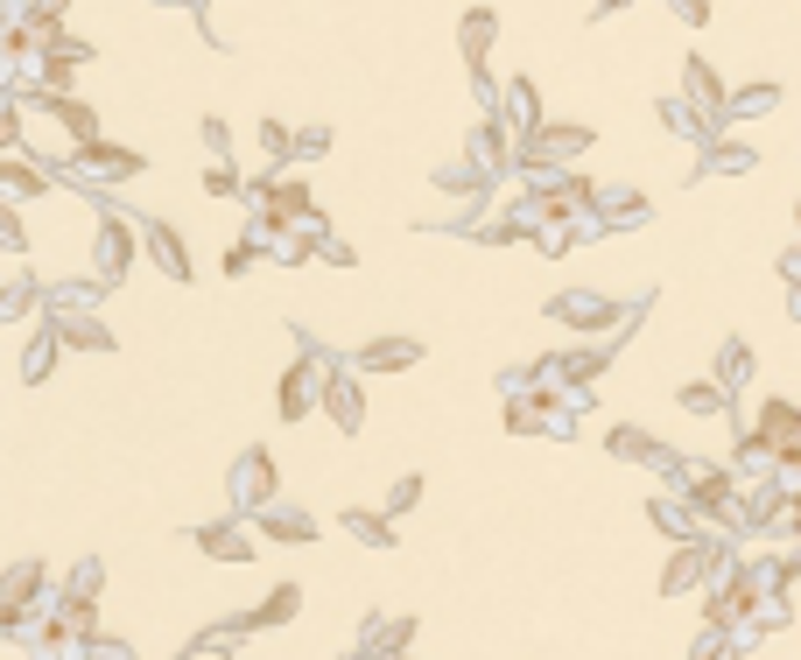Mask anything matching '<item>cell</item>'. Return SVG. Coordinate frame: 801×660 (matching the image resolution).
<instances>
[{
  "label": "cell",
  "mask_w": 801,
  "mask_h": 660,
  "mask_svg": "<svg viewBox=\"0 0 801 660\" xmlns=\"http://www.w3.org/2000/svg\"><path fill=\"white\" fill-rule=\"evenodd\" d=\"M275 492H281V471H275V457L254 443L240 464H232V506H240V513H260V506H275Z\"/></svg>",
  "instance_id": "cell-6"
},
{
  "label": "cell",
  "mask_w": 801,
  "mask_h": 660,
  "mask_svg": "<svg viewBox=\"0 0 801 660\" xmlns=\"http://www.w3.org/2000/svg\"><path fill=\"white\" fill-rule=\"evenodd\" d=\"M675 401H682V415H724V408H732V386H724V380H689Z\"/></svg>",
  "instance_id": "cell-27"
},
{
  "label": "cell",
  "mask_w": 801,
  "mask_h": 660,
  "mask_svg": "<svg viewBox=\"0 0 801 660\" xmlns=\"http://www.w3.org/2000/svg\"><path fill=\"white\" fill-rule=\"evenodd\" d=\"M50 323H56V338H64V352H113V330L99 309H50Z\"/></svg>",
  "instance_id": "cell-11"
},
{
  "label": "cell",
  "mask_w": 801,
  "mask_h": 660,
  "mask_svg": "<svg viewBox=\"0 0 801 660\" xmlns=\"http://www.w3.org/2000/svg\"><path fill=\"white\" fill-rule=\"evenodd\" d=\"M590 218H605V225H647V198L640 190H619V183H598V212Z\"/></svg>",
  "instance_id": "cell-22"
},
{
  "label": "cell",
  "mask_w": 801,
  "mask_h": 660,
  "mask_svg": "<svg viewBox=\"0 0 801 660\" xmlns=\"http://www.w3.org/2000/svg\"><path fill=\"white\" fill-rule=\"evenodd\" d=\"M682 99H689L710 127H724V113H732V85L710 71V56H682Z\"/></svg>",
  "instance_id": "cell-9"
},
{
  "label": "cell",
  "mask_w": 801,
  "mask_h": 660,
  "mask_svg": "<svg viewBox=\"0 0 801 660\" xmlns=\"http://www.w3.org/2000/svg\"><path fill=\"white\" fill-rule=\"evenodd\" d=\"M260 253H267V246H254V239H240V246L226 253V275H232V281H240V275H254V267H260Z\"/></svg>",
  "instance_id": "cell-38"
},
{
  "label": "cell",
  "mask_w": 801,
  "mask_h": 660,
  "mask_svg": "<svg viewBox=\"0 0 801 660\" xmlns=\"http://www.w3.org/2000/svg\"><path fill=\"white\" fill-rule=\"evenodd\" d=\"M323 415H331L338 436H359V422H366V372L359 366H331V380H323Z\"/></svg>",
  "instance_id": "cell-5"
},
{
  "label": "cell",
  "mask_w": 801,
  "mask_h": 660,
  "mask_svg": "<svg viewBox=\"0 0 801 660\" xmlns=\"http://www.w3.org/2000/svg\"><path fill=\"white\" fill-rule=\"evenodd\" d=\"M198 134H204V148H212V155H232V127H226V119H218V113L204 119Z\"/></svg>",
  "instance_id": "cell-39"
},
{
  "label": "cell",
  "mask_w": 801,
  "mask_h": 660,
  "mask_svg": "<svg viewBox=\"0 0 801 660\" xmlns=\"http://www.w3.org/2000/svg\"><path fill=\"white\" fill-rule=\"evenodd\" d=\"M774 106H780V85H746V92H732V113L724 119H760Z\"/></svg>",
  "instance_id": "cell-32"
},
{
  "label": "cell",
  "mask_w": 801,
  "mask_h": 660,
  "mask_svg": "<svg viewBox=\"0 0 801 660\" xmlns=\"http://www.w3.org/2000/svg\"><path fill=\"white\" fill-rule=\"evenodd\" d=\"M42 591H50V569H42V562H14L8 576H0V605H8V611H28Z\"/></svg>",
  "instance_id": "cell-17"
},
{
  "label": "cell",
  "mask_w": 801,
  "mask_h": 660,
  "mask_svg": "<svg viewBox=\"0 0 801 660\" xmlns=\"http://www.w3.org/2000/svg\"><path fill=\"white\" fill-rule=\"evenodd\" d=\"M260 155H267V169H295V134L281 119H260Z\"/></svg>",
  "instance_id": "cell-31"
},
{
  "label": "cell",
  "mask_w": 801,
  "mask_h": 660,
  "mask_svg": "<svg viewBox=\"0 0 801 660\" xmlns=\"http://www.w3.org/2000/svg\"><path fill=\"white\" fill-rule=\"evenodd\" d=\"M141 169H148V155H141V148L106 141V134H92V141H78V148H71V176H78V183H92V190L134 183Z\"/></svg>",
  "instance_id": "cell-3"
},
{
  "label": "cell",
  "mask_w": 801,
  "mask_h": 660,
  "mask_svg": "<svg viewBox=\"0 0 801 660\" xmlns=\"http://www.w3.org/2000/svg\"><path fill=\"white\" fill-rule=\"evenodd\" d=\"M465 162H479V169L499 183V176H513V169H521V141H513V134L499 127V119H479V127L465 134Z\"/></svg>",
  "instance_id": "cell-7"
},
{
  "label": "cell",
  "mask_w": 801,
  "mask_h": 660,
  "mask_svg": "<svg viewBox=\"0 0 801 660\" xmlns=\"http://www.w3.org/2000/svg\"><path fill=\"white\" fill-rule=\"evenodd\" d=\"M394 660H408V653H394Z\"/></svg>",
  "instance_id": "cell-46"
},
{
  "label": "cell",
  "mask_w": 801,
  "mask_h": 660,
  "mask_svg": "<svg viewBox=\"0 0 801 660\" xmlns=\"http://www.w3.org/2000/svg\"><path fill=\"white\" fill-rule=\"evenodd\" d=\"M752 162H760V155H752L746 141H717V134H710V141H703V169H696V176H746Z\"/></svg>",
  "instance_id": "cell-23"
},
{
  "label": "cell",
  "mask_w": 801,
  "mask_h": 660,
  "mask_svg": "<svg viewBox=\"0 0 801 660\" xmlns=\"http://www.w3.org/2000/svg\"><path fill=\"white\" fill-rule=\"evenodd\" d=\"M176 660H204V647H198V653H176Z\"/></svg>",
  "instance_id": "cell-45"
},
{
  "label": "cell",
  "mask_w": 801,
  "mask_h": 660,
  "mask_svg": "<svg viewBox=\"0 0 801 660\" xmlns=\"http://www.w3.org/2000/svg\"><path fill=\"white\" fill-rule=\"evenodd\" d=\"M485 183H493V176H485L479 162H443V169H436V190H450V198H471V204L485 198Z\"/></svg>",
  "instance_id": "cell-25"
},
{
  "label": "cell",
  "mask_w": 801,
  "mask_h": 660,
  "mask_svg": "<svg viewBox=\"0 0 801 660\" xmlns=\"http://www.w3.org/2000/svg\"><path fill=\"white\" fill-rule=\"evenodd\" d=\"M42 289H50L42 275H14L8 289H0V323H22V317H36V309H42Z\"/></svg>",
  "instance_id": "cell-21"
},
{
  "label": "cell",
  "mask_w": 801,
  "mask_h": 660,
  "mask_svg": "<svg viewBox=\"0 0 801 660\" xmlns=\"http://www.w3.org/2000/svg\"><path fill=\"white\" fill-rule=\"evenodd\" d=\"M668 14H675V22H689V28H703V22H710V0H668Z\"/></svg>",
  "instance_id": "cell-40"
},
{
  "label": "cell",
  "mask_w": 801,
  "mask_h": 660,
  "mask_svg": "<svg viewBox=\"0 0 801 660\" xmlns=\"http://www.w3.org/2000/svg\"><path fill=\"white\" fill-rule=\"evenodd\" d=\"M605 449H612V457H626V464H668V449L647 436V429H633V422L605 429Z\"/></svg>",
  "instance_id": "cell-20"
},
{
  "label": "cell",
  "mask_w": 801,
  "mask_h": 660,
  "mask_svg": "<svg viewBox=\"0 0 801 660\" xmlns=\"http://www.w3.org/2000/svg\"><path fill=\"white\" fill-rule=\"evenodd\" d=\"M56 190V169L28 155H0V204H28V198H50Z\"/></svg>",
  "instance_id": "cell-10"
},
{
  "label": "cell",
  "mask_w": 801,
  "mask_h": 660,
  "mask_svg": "<svg viewBox=\"0 0 801 660\" xmlns=\"http://www.w3.org/2000/svg\"><path fill=\"white\" fill-rule=\"evenodd\" d=\"M710 562H717V555H710L703 542H682V548H675V562H668V569H661V591H668V597H682V591H696V583H703V576H710Z\"/></svg>",
  "instance_id": "cell-16"
},
{
  "label": "cell",
  "mask_w": 801,
  "mask_h": 660,
  "mask_svg": "<svg viewBox=\"0 0 801 660\" xmlns=\"http://www.w3.org/2000/svg\"><path fill=\"white\" fill-rule=\"evenodd\" d=\"M0 246H8V253H28V225H22V204H0Z\"/></svg>",
  "instance_id": "cell-35"
},
{
  "label": "cell",
  "mask_w": 801,
  "mask_h": 660,
  "mask_svg": "<svg viewBox=\"0 0 801 660\" xmlns=\"http://www.w3.org/2000/svg\"><path fill=\"white\" fill-rule=\"evenodd\" d=\"M295 611H303V583H275V591H267L260 605L240 619V633H254V625H289Z\"/></svg>",
  "instance_id": "cell-18"
},
{
  "label": "cell",
  "mask_w": 801,
  "mask_h": 660,
  "mask_svg": "<svg viewBox=\"0 0 801 660\" xmlns=\"http://www.w3.org/2000/svg\"><path fill=\"white\" fill-rule=\"evenodd\" d=\"M148 8H198V0H148Z\"/></svg>",
  "instance_id": "cell-43"
},
{
  "label": "cell",
  "mask_w": 801,
  "mask_h": 660,
  "mask_svg": "<svg viewBox=\"0 0 801 660\" xmlns=\"http://www.w3.org/2000/svg\"><path fill=\"white\" fill-rule=\"evenodd\" d=\"M415 506H422V478L408 471V478H394V492H387V499H380V513L394 520V513H415Z\"/></svg>",
  "instance_id": "cell-33"
},
{
  "label": "cell",
  "mask_w": 801,
  "mask_h": 660,
  "mask_svg": "<svg viewBox=\"0 0 801 660\" xmlns=\"http://www.w3.org/2000/svg\"><path fill=\"white\" fill-rule=\"evenodd\" d=\"M408 639H415V619H387V625L373 619V625H366V647L387 653V660H394V653H408Z\"/></svg>",
  "instance_id": "cell-30"
},
{
  "label": "cell",
  "mask_w": 801,
  "mask_h": 660,
  "mask_svg": "<svg viewBox=\"0 0 801 660\" xmlns=\"http://www.w3.org/2000/svg\"><path fill=\"white\" fill-rule=\"evenodd\" d=\"M696 660H732V647H724L717 633H703V639H696Z\"/></svg>",
  "instance_id": "cell-42"
},
{
  "label": "cell",
  "mask_w": 801,
  "mask_h": 660,
  "mask_svg": "<svg viewBox=\"0 0 801 660\" xmlns=\"http://www.w3.org/2000/svg\"><path fill=\"white\" fill-rule=\"evenodd\" d=\"M141 253L155 261V275H169V281H198V261H190L183 232H176L169 218H141Z\"/></svg>",
  "instance_id": "cell-8"
},
{
  "label": "cell",
  "mask_w": 801,
  "mask_h": 660,
  "mask_svg": "<svg viewBox=\"0 0 801 660\" xmlns=\"http://www.w3.org/2000/svg\"><path fill=\"white\" fill-rule=\"evenodd\" d=\"M22 113L28 106H14V99L0 92V155H22Z\"/></svg>",
  "instance_id": "cell-34"
},
{
  "label": "cell",
  "mask_w": 801,
  "mask_h": 660,
  "mask_svg": "<svg viewBox=\"0 0 801 660\" xmlns=\"http://www.w3.org/2000/svg\"><path fill=\"white\" fill-rule=\"evenodd\" d=\"M204 198H246V176L232 169V155H212V162H204Z\"/></svg>",
  "instance_id": "cell-29"
},
{
  "label": "cell",
  "mask_w": 801,
  "mask_h": 660,
  "mask_svg": "<svg viewBox=\"0 0 801 660\" xmlns=\"http://www.w3.org/2000/svg\"><path fill=\"white\" fill-rule=\"evenodd\" d=\"M352 366L359 372H408V366H422V344L415 338H373V344L352 352Z\"/></svg>",
  "instance_id": "cell-14"
},
{
  "label": "cell",
  "mask_w": 801,
  "mask_h": 660,
  "mask_svg": "<svg viewBox=\"0 0 801 660\" xmlns=\"http://www.w3.org/2000/svg\"><path fill=\"white\" fill-rule=\"evenodd\" d=\"M717 380L732 386V394L752 380V344H746V338H724V344H717Z\"/></svg>",
  "instance_id": "cell-28"
},
{
  "label": "cell",
  "mask_w": 801,
  "mask_h": 660,
  "mask_svg": "<svg viewBox=\"0 0 801 660\" xmlns=\"http://www.w3.org/2000/svg\"><path fill=\"white\" fill-rule=\"evenodd\" d=\"M499 127H507L513 141L542 134V92H534V78H507V92H499Z\"/></svg>",
  "instance_id": "cell-12"
},
{
  "label": "cell",
  "mask_w": 801,
  "mask_h": 660,
  "mask_svg": "<svg viewBox=\"0 0 801 660\" xmlns=\"http://www.w3.org/2000/svg\"><path fill=\"white\" fill-rule=\"evenodd\" d=\"M493 42H499V14H493V8H465V22H457V50H465V71H485Z\"/></svg>",
  "instance_id": "cell-13"
},
{
  "label": "cell",
  "mask_w": 801,
  "mask_h": 660,
  "mask_svg": "<svg viewBox=\"0 0 801 660\" xmlns=\"http://www.w3.org/2000/svg\"><path fill=\"white\" fill-rule=\"evenodd\" d=\"M338 528H345L359 548H394V520H387V513H366V506H352Z\"/></svg>",
  "instance_id": "cell-24"
},
{
  "label": "cell",
  "mask_w": 801,
  "mask_h": 660,
  "mask_svg": "<svg viewBox=\"0 0 801 660\" xmlns=\"http://www.w3.org/2000/svg\"><path fill=\"white\" fill-rule=\"evenodd\" d=\"M331 366H338V358L303 330V358L281 372V394H275V415H281V422H303L309 408H323V380H331Z\"/></svg>",
  "instance_id": "cell-1"
},
{
  "label": "cell",
  "mask_w": 801,
  "mask_h": 660,
  "mask_svg": "<svg viewBox=\"0 0 801 660\" xmlns=\"http://www.w3.org/2000/svg\"><path fill=\"white\" fill-rule=\"evenodd\" d=\"M254 520H260V528H267V542H309V534H317V520H303V513H289V506H281V499H275V506H260V513H254Z\"/></svg>",
  "instance_id": "cell-26"
},
{
  "label": "cell",
  "mask_w": 801,
  "mask_h": 660,
  "mask_svg": "<svg viewBox=\"0 0 801 660\" xmlns=\"http://www.w3.org/2000/svg\"><path fill=\"white\" fill-rule=\"evenodd\" d=\"M99 591H106V569H99V562H78V569H71V597H85V605H92Z\"/></svg>",
  "instance_id": "cell-36"
},
{
  "label": "cell",
  "mask_w": 801,
  "mask_h": 660,
  "mask_svg": "<svg viewBox=\"0 0 801 660\" xmlns=\"http://www.w3.org/2000/svg\"><path fill=\"white\" fill-rule=\"evenodd\" d=\"M198 548L218 555V562H254V534L232 528V520H212V528H198Z\"/></svg>",
  "instance_id": "cell-19"
},
{
  "label": "cell",
  "mask_w": 801,
  "mask_h": 660,
  "mask_svg": "<svg viewBox=\"0 0 801 660\" xmlns=\"http://www.w3.org/2000/svg\"><path fill=\"white\" fill-rule=\"evenodd\" d=\"M331 155V127H295V162H317Z\"/></svg>",
  "instance_id": "cell-37"
},
{
  "label": "cell",
  "mask_w": 801,
  "mask_h": 660,
  "mask_svg": "<svg viewBox=\"0 0 801 660\" xmlns=\"http://www.w3.org/2000/svg\"><path fill=\"white\" fill-rule=\"evenodd\" d=\"M633 317H640V309L612 303V295H590V289H562V295H548V323L584 330V338H605V330H619V323H633Z\"/></svg>",
  "instance_id": "cell-4"
},
{
  "label": "cell",
  "mask_w": 801,
  "mask_h": 660,
  "mask_svg": "<svg viewBox=\"0 0 801 660\" xmlns=\"http://www.w3.org/2000/svg\"><path fill=\"white\" fill-rule=\"evenodd\" d=\"M56 358H64V338H56V323H36L22 344V386H42L56 372Z\"/></svg>",
  "instance_id": "cell-15"
},
{
  "label": "cell",
  "mask_w": 801,
  "mask_h": 660,
  "mask_svg": "<svg viewBox=\"0 0 801 660\" xmlns=\"http://www.w3.org/2000/svg\"><path fill=\"white\" fill-rule=\"evenodd\" d=\"M317 261H331V267H352V246H345V239H331V232H323V239H317Z\"/></svg>",
  "instance_id": "cell-41"
},
{
  "label": "cell",
  "mask_w": 801,
  "mask_h": 660,
  "mask_svg": "<svg viewBox=\"0 0 801 660\" xmlns=\"http://www.w3.org/2000/svg\"><path fill=\"white\" fill-rule=\"evenodd\" d=\"M134 261H148V253H141V225H134V212H106L99 232H92V281L120 289V281L134 275Z\"/></svg>",
  "instance_id": "cell-2"
},
{
  "label": "cell",
  "mask_w": 801,
  "mask_h": 660,
  "mask_svg": "<svg viewBox=\"0 0 801 660\" xmlns=\"http://www.w3.org/2000/svg\"><path fill=\"white\" fill-rule=\"evenodd\" d=\"M619 8H626V0H598V14H619Z\"/></svg>",
  "instance_id": "cell-44"
},
{
  "label": "cell",
  "mask_w": 801,
  "mask_h": 660,
  "mask_svg": "<svg viewBox=\"0 0 801 660\" xmlns=\"http://www.w3.org/2000/svg\"><path fill=\"white\" fill-rule=\"evenodd\" d=\"M218 660H226V653H218Z\"/></svg>",
  "instance_id": "cell-47"
}]
</instances>
